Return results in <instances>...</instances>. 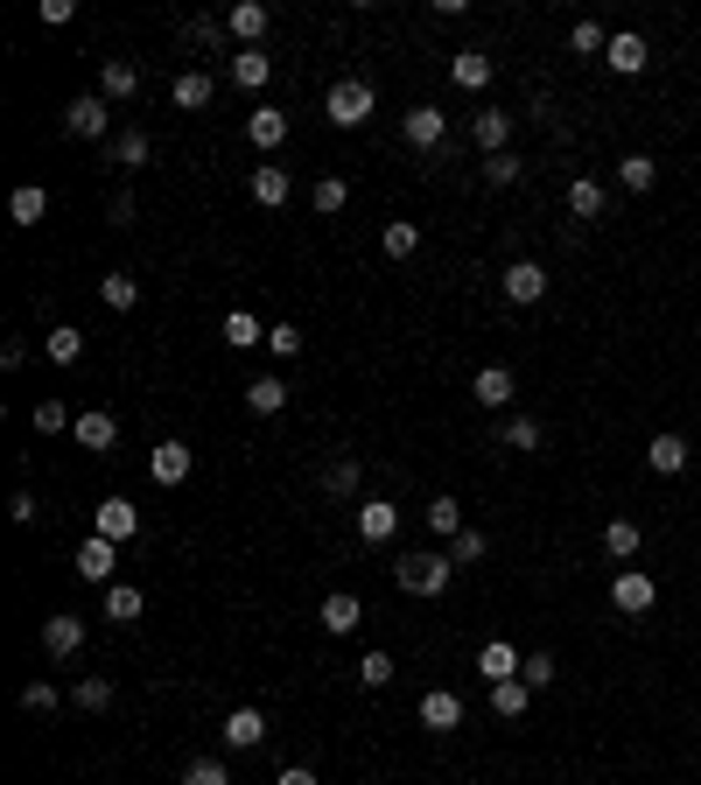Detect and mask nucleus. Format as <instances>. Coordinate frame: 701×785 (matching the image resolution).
Segmentation results:
<instances>
[{
    "label": "nucleus",
    "mask_w": 701,
    "mask_h": 785,
    "mask_svg": "<svg viewBox=\"0 0 701 785\" xmlns=\"http://www.w3.org/2000/svg\"><path fill=\"white\" fill-rule=\"evenodd\" d=\"M393 576H401L407 597H442V589L457 582V562H449L442 547H435V554H401V562H393Z\"/></svg>",
    "instance_id": "obj_1"
},
{
    "label": "nucleus",
    "mask_w": 701,
    "mask_h": 785,
    "mask_svg": "<svg viewBox=\"0 0 701 785\" xmlns=\"http://www.w3.org/2000/svg\"><path fill=\"white\" fill-rule=\"evenodd\" d=\"M379 112V91L365 85V78H337L330 91H324V120L330 127H365Z\"/></svg>",
    "instance_id": "obj_2"
},
{
    "label": "nucleus",
    "mask_w": 701,
    "mask_h": 785,
    "mask_svg": "<svg viewBox=\"0 0 701 785\" xmlns=\"http://www.w3.org/2000/svg\"><path fill=\"white\" fill-rule=\"evenodd\" d=\"M653 603H659V582L646 576V568H624V576L611 582V610H617V618H646Z\"/></svg>",
    "instance_id": "obj_3"
},
{
    "label": "nucleus",
    "mask_w": 701,
    "mask_h": 785,
    "mask_svg": "<svg viewBox=\"0 0 701 785\" xmlns=\"http://www.w3.org/2000/svg\"><path fill=\"white\" fill-rule=\"evenodd\" d=\"M106 127H112V112H106L99 91H78V99L64 106V133H70V141H106Z\"/></svg>",
    "instance_id": "obj_4"
},
{
    "label": "nucleus",
    "mask_w": 701,
    "mask_h": 785,
    "mask_svg": "<svg viewBox=\"0 0 701 785\" xmlns=\"http://www.w3.org/2000/svg\"><path fill=\"white\" fill-rule=\"evenodd\" d=\"M401 141H407V148H421V155H442L449 120H442L435 106H414V112H401Z\"/></svg>",
    "instance_id": "obj_5"
},
{
    "label": "nucleus",
    "mask_w": 701,
    "mask_h": 785,
    "mask_svg": "<svg viewBox=\"0 0 701 785\" xmlns=\"http://www.w3.org/2000/svg\"><path fill=\"white\" fill-rule=\"evenodd\" d=\"M470 400L478 407H491V414H505L519 400V379H513V366H484L478 379H470Z\"/></svg>",
    "instance_id": "obj_6"
},
{
    "label": "nucleus",
    "mask_w": 701,
    "mask_h": 785,
    "mask_svg": "<svg viewBox=\"0 0 701 785\" xmlns=\"http://www.w3.org/2000/svg\"><path fill=\"white\" fill-rule=\"evenodd\" d=\"M78 645H85V618L50 610V618H43V653H50V659H78Z\"/></svg>",
    "instance_id": "obj_7"
},
{
    "label": "nucleus",
    "mask_w": 701,
    "mask_h": 785,
    "mask_svg": "<svg viewBox=\"0 0 701 785\" xmlns=\"http://www.w3.org/2000/svg\"><path fill=\"white\" fill-rule=\"evenodd\" d=\"M505 302H519V309L547 302V266L540 260H513V266H505Z\"/></svg>",
    "instance_id": "obj_8"
},
{
    "label": "nucleus",
    "mask_w": 701,
    "mask_h": 785,
    "mask_svg": "<svg viewBox=\"0 0 701 785\" xmlns=\"http://www.w3.org/2000/svg\"><path fill=\"white\" fill-rule=\"evenodd\" d=\"M470 141L484 148V162L491 155H513V112H499V106H484L478 120H470Z\"/></svg>",
    "instance_id": "obj_9"
},
{
    "label": "nucleus",
    "mask_w": 701,
    "mask_h": 785,
    "mask_svg": "<svg viewBox=\"0 0 701 785\" xmlns=\"http://www.w3.org/2000/svg\"><path fill=\"white\" fill-rule=\"evenodd\" d=\"M393 533H401V505H386V498H365V505H358V541H365V547H386Z\"/></svg>",
    "instance_id": "obj_10"
},
{
    "label": "nucleus",
    "mask_w": 701,
    "mask_h": 785,
    "mask_svg": "<svg viewBox=\"0 0 701 785\" xmlns=\"http://www.w3.org/2000/svg\"><path fill=\"white\" fill-rule=\"evenodd\" d=\"M134 91H141V64L134 56H106L99 64V99L120 106V99H134Z\"/></svg>",
    "instance_id": "obj_11"
},
{
    "label": "nucleus",
    "mask_w": 701,
    "mask_h": 785,
    "mask_svg": "<svg viewBox=\"0 0 701 785\" xmlns=\"http://www.w3.org/2000/svg\"><path fill=\"white\" fill-rule=\"evenodd\" d=\"M421 722H428L435 737L463 730V695H457V687H428V695H421Z\"/></svg>",
    "instance_id": "obj_12"
},
{
    "label": "nucleus",
    "mask_w": 701,
    "mask_h": 785,
    "mask_svg": "<svg viewBox=\"0 0 701 785\" xmlns=\"http://www.w3.org/2000/svg\"><path fill=\"white\" fill-rule=\"evenodd\" d=\"M224 743H232V751H260V743H267V708H232V716H224Z\"/></svg>",
    "instance_id": "obj_13"
},
{
    "label": "nucleus",
    "mask_w": 701,
    "mask_h": 785,
    "mask_svg": "<svg viewBox=\"0 0 701 785\" xmlns=\"http://www.w3.org/2000/svg\"><path fill=\"white\" fill-rule=\"evenodd\" d=\"M519 645L513 639H484V653H478V674H484V687H499V680H519Z\"/></svg>",
    "instance_id": "obj_14"
},
{
    "label": "nucleus",
    "mask_w": 701,
    "mask_h": 785,
    "mask_svg": "<svg viewBox=\"0 0 701 785\" xmlns=\"http://www.w3.org/2000/svg\"><path fill=\"white\" fill-rule=\"evenodd\" d=\"M70 568H78V582H106V589H112V568H120V547L91 533V541L78 547V562H70Z\"/></svg>",
    "instance_id": "obj_15"
},
{
    "label": "nucleus",
    "mask_w": 701,
    "mask_h": 785,
    "mask_svg": "<svg viewBox=\"0 0 701 785\" xmlns=\"http://www.w3.org/2000/svg\"><path fill=\"white\" fill-rule=\"evenodd\" d=\"M91 533L120 547V541H134V533H141V512L127 505V498H99V526H91Z\"/></svg>",
    "instance_id": "obj_16"
},
{
    "label": "nucleus",
    "mask_w": 701,
    "mask_h": 785,
    "mask_svg": "<svg viewBox=\"0 0 701 785\" xmlns=\"http://www.w3.org/2000/svg\"><path fill=\"white\" fill-rule=\"evenodd\" d=\"M189 464H197V456H189V443H155V456H147V477H155L162 491H176L183 477H189Z\"/></svg>",
    "instance_id": "obj_17"
},
{
    "label": "nucleus",
    "mask_w": 701,
    "mask_h": 785,
    "mask_svg": "<svg viewBox=\"0 0 701 785\" xmlns=\"http://www.w3.org/2000/svg\"><path fill=\"white\" fill-rule=\"evenodd\" d=\"M245 141H253L260 155H274V148L288 141V112H274V106H253V112H245Z\"/></svg>",
    "instance_id": "obj_18"
},
{
    "label": "nucleus",
    "mask_w": 701,
    "mask_h": 785,
    "mask_svg": "<svg viewBox=\"0 0 701 785\" xmlns=\"http://www.w3.org/2000/svg\"><path fill=\"white\" fill-rule=\"evenodd\" d=\"M603 64H611V70H617V78H638V70H646V64H653V50H646V35H632V29H624V35H611V50H603Z\"/></svg>",
    "instance_id": "obj_19"
},
{
    "label": "nucleus",
    "mask_w": 701,
    "mask_h": 785,
    "mask_svg": "<svg viewBox=\"0 0 701 785\" xmlns=\"http://www.w3.org/2000/svg\"><path fill=\"white\" fill-rule=\"evenodd\" d=\"M70 435H78V449H99V456H112V443H120V421H112L106 407H85Z\"/></svg>",
    "instance_id": "obj_20"
},
{
    "label": "nucleus",
    "mask_w": 701,
    "mask_h": 785,
    "mask_svg": "<svg viewBox=\"0 0 701 785\" xmlns=\"http://www.w3.org/2000/svg\"><path fill=\"white\" fill-rule=\"evenodd\" d=\"M358 624H365V603H358L351 589H330V597H324V631H330V639H351Z\"/></svg>",
    "instance_id": "obj_21"
},
{
    "label": "nucleus",
    "mask_w": 701,
    "mask_h": 785,
    "mask_svg": "<svg viewBox=\"0 0 701 785\" xmlns=\"http://www.w3.org/2000/svg\"><path fill=\"white\" fill-rule=\"evenodd\" d=\"M245 189H253V204H260V210H281V204L295 197L288 168H274V162H267V168H253V176H245Z\"/></svg>",
    "instance_id": "obj_22"
},
{
    "label": "nucleus",
    "mask_w": 701,
    "mask_h": 785,
    "mask_svg": "<svg viewBox=\"0 0 701 785\" xmlns=\"http://www.w3.org/2000/svg\"><path fill=\"white\" fill-rule=\"evenodd\" d=\"M224 29H232L245 50H267V8H260V0H239V8L224 14Z\"/></svg>",
    "instance_id": "obj_23"
},
{
    "label": "nucleus",
    "mask_w": 701,
    "mask_h": 785,
    "mask_svg": "<svg viewBox=\"0 0 701 785\" xmlns=\"http://www.w3.org/2000/svg\"><path fill=\"white\" fill-rule=\"evenodd\" d=\"M688 435H653V443H646V464H653V477H680V470H688Z\"/></svg>",
    "instance_id": "obj_24"
},
{
    "label": "nucleus",
    "mask_w": 701,
    "mask_h": 785,
    "mask_svg": "<svg viewBox=\"0 0 701 785\" xmlns=\"http://www.w3.org/2000/svg\"><path fill=\"white\" fill-rule=\"evenodd\" d=\"M168 99H176L183 112H204V106H211V99H218V85H211V70H183V78H176V85H168Z\"/></svg>",
    "instance_id": "obj_25"
},
{
    "label": "nucleus",
    "mask_w": 701,
    "mask_h": 785,
    "mask_svg": "<svg viewBox=\"0 0 701 785\" xmlns=\"http://www.w3.org/2000/svg\"><path fill=\"white\" fill-rule=\"evenodd\" d=\"M267 78H274V56L267 50H239L232 56V85L239 91H267Z\"/></svg>",
    "instance_id": "obj_26"
},
{
    "label": "nucleus",
    "mask_w": 701,
    "mask_h": 785,
    "mask_svg": "<svg viewBox=\"0 0 701 785\" xmlns=\"http://www.w3.org/2000/svg\"><path fill=\"white\" fill-rule=\"evenodd\" d=\"M8 218H14V225H43V218H50V189H43V183H22V189L8 197Z\"/></svg>",
    "instance_id": "obj_27"
},
{
    "label": "nucleus",
    "mask_w": 701,
    "mask_h": 785,
    "mask_svg": "<svg viewBox=\"0 0 701 785\" xmlns=\"http://www.w3.org/2000/svg\"><path fill=\"white\" fill-rule=\"evenodd\" d=\"M141 610H147V597L134 582H112L106 589V624H141Z\"/></svg>",
    "instance_id": "obj_28"
},
{
    "label": "nucleus",
    "mask_w": 701,
    "mask_h": 785,
    "mask_svg": "<svg viewBox=\"0 0 701 785\" xmlns=\"http://www.w3.org/2000/svg\"><path fill=\"white\" fill-rule=\"evenodd\" d=\"M449 78L463 91H484L491 85V50H457V64H449Z\"/></svg>",
    "instance_id": "obj_29"
},
{
    "label": "nucleus",
    "mask_w": 701,
    "mask_h": 785,
    "mask_svg": "<svg viewBox=\"0 0 701 785\" xmlns=\"http://www.w3.org/2000/svg\"><path fill=\"white\" fill-rule=\"evenodd\" d=\"M112 162H120V168H147V162H155V141H147L141 127L112 133Z\"/></svg>",
    "instance_id": "obj_30"
},
{
    "label": "nucleus",
    "mask_w": 701,
    "mask_h": 785,
    "mask_svg": "<svg viewBox=\"0 0 701 785\" xmlns=\"http://www.w3.org/2000/svg\"><path fill=\"white\" fill-rule=\"evenodd\" d=\"M379 253H386V260H414V253H421V225L393 218L386 232H379Z\"/></svg>",
    "instance_id": "obj_31"
},
{
    "label": "nucleus",
    "mask_w": 701,
    "mask_h": 785,
    "mask_svg": "<svg viewBox=\"0 0 701 785\" xmlns=\"http://www.w3.org/2000/svg\"><path fill=\"white\" fill-rule=\"evenodd\" d=\"M43 358H50V366H78V358H85V330H70V323H56V330L43 337Z\"/></svg>",
    "instance_id": "obj_32"
},
{
    "label": "nucleus",
    "mask_w": 701,
    "mask_h": 785,
    "mask_svg": "<svg viewBox=\"0 0 701 785\" xmlns=\"http://www.w3.org/2000/svg\"><path fill=\"white\" fill-rule=\"evenodd\" d=\"M224 344H232V351H253V344H267V323H260L253 309H232L224 316Z\"/></svg>",
    "instance_id": "obj_33"
},
{
    "label": "nucleus",
    "mask_w": 701,
    "mask_h": 785,
    "mask_svg": "<svg viewBox=\"0 0 701 785\" xmlns=\"http://www.w3.org/2000/svg\"><path fill=\"white\" fill-rule=\"evenodd\" d=\"M638 547H646V533H638L632 520H603V554H611V562H632Z\"/></svg>",
    "instance_id": "obj_34"
},
{
    "label": "nucleus",
    "mask_w": 701,
    "mask_h": 785,
    "mask_svg": "<svg viewBox=\"0 0 701 785\" xmlns=\"http://www.w3.org/2000/svg\"><path fill=\"white\" fill-rule=\"evenodd\" d=\"M526 701H534V687H526V680H499V687H491V716H505V722H519Z\"/></svg>",
    "instance_id": "obj_35"
},
{
    "label": "nucleus",
    "mask_w": 701,
    "mask_h": 785,
    "mask_svg": "<svg viewBox=\"0 0 701 785\" xmlns=\"http://www.w3.org/2000/svg\"><path fill=\"white\" fill-rule=\"evenodd\" d=\"M245 407H253V414H281V407H288V386H281L274 372H260L253 386H245Z\"/></svg>",
    "instance_id": "obj_36"
},
{
    "label": "nucleus",
    "mask_w": 701,
    "mask_h": 785,
    "mask_svg": "<svg viewBox=\"0 0 701 785\" xmlns=\"http://www.w3.org/2000/svg\"><path fill=\"white\" fill-rule=\"evenodd\" d=\"M309 204H316V218H337V210L351 204V183H344V176H316V189H309Z\"/></svg>",
    "instance_id": "obj_37"
},
{
    "label": "nucleus",
    "mask_w": 701,
    "mask_h": 785,
    "mask_svg": "<svg viewBox=\"0 0 701 785\" xmlns=\"http://www.w3.org/2000/svg\"><path fill=\"white\" fill-rule=\"evenodd\" d=\"M568 210H576L582 225L603 218V183H596V176H576V183H568Z\"/></svg>",
    "instance_id": "obj_38"
},
{
    "label": "nucleus",
    "mask_w": 701,
    "mask_h": 785,
    "mask_svg": "<svg viewBox=\"0 0 701 785\" xmlns=\"http://www.w3.org/2000/svg\"><path fill=\"white\" fill-rule=\"evenodd\" d=\"M617 183H624V189H638V197H646V189L659 183V162H653V155H638V148H632V155L617 162Z\"/></svg>",
    "instance_id": "obj_39"
},
{
    "label": "nucleus",
    "mask_w": 701,
    "mask_h": 785,
    "mask_svg": "<svg viewBox=\"0 0 701 785\" xmlns=\"http://www.w3.org/2000/svg\"><path fill=\"white\" fill-rule=\"evenodd\" d=\"M421 520H428V533H435V541H457V533H463V505H457V498H435V505L421 512Z\"/></svg>",
    "instance_id": "obj_40"
},
{
    "label": "nucleus",
    "mask_w": 701,
    "mask_h": 785,
    "mask_svg": "<svg viewBox=\"0 0 701 785\" xmlns=\"http://www.w3.org/2000/svg\"><path fill=\"white\" fill-rule=\"evenodd\" d=\"M70 708H85V716H106V708H112V680L85 674L78 687H70Z\"/></svg>",
    "instance_id": "obj_41"
},
{
    "label": "nucleus",
    "mask_w": 701,
    "mask_h": 785,
    "mask_svg": "<svg viewBox=\"0 0 701 785\" xmlns=\"http://www.w3.org/2000/svg\"><path fill=\"white\" fill-rule=\"evenodd\" d=\"M29 428L35 435H64V428H78V414L64 407V400H35V414H29Z\"/></svg>",
    "instance_id": "obj_42"
},
{
    "label": "nucleus",
    "mask_w": 701,
    "mask_h": 785,
    "mask_svg": "<svg viewBox=\"0 0 701 785\" xmlns=\"http://www.w3.org/2000/svg\"><path fill=\"white\" fill-rule=\"evenodd\" d=\"M99 295H106V309H120V316H127V309L141 302V281H134V274H106V281H99Z\"/></svg>",
    "instance_id": "obj_43"
},
{
    "label": "nucleus",
    "mask_w": 701,
    "mask_h": 785,
    "mask_svg": "<svg viewBox=\"0 0 701 785\" xmlns=\"http://www.w3.org/2000/svg\"><path fill=\"white\" fill-rule=\"evenodd\" d=\"M540 435H547V428H540V421H534V414H513V421H505V435H499V443H505V449H519V456H526V449H540Z\"/></svg>",
    "instance_id": "obj_44"
},
{
    "label": "nucleus",
    "mask_w": 701,
    "mask_h": 785,
    "mask_svg": "<svg viewBox=\"0 0 701 785\" xmlns=\"http://www.w3.org/2000/svg\"><path fill=\"white\" fill-rule=\"evenodd\" d=\"M224 35H232V29H224L218 14H197V22H183V43H197V50H218Z\"/></svg>",
    "instance_id": "obj_45"
},
{
    "label": "nucleus",
    "mask_w": 701,
    "mask_h": 785,
    "mask_svg": "<svg viewBox=\"0 0 701 785\" xmlns=\"http://www.w3.org/2000/svg\"><path fill=\"white\" fill-rule=\"evenodd\" d=\"M484 554H491V533H478V526H463L457 541H449V562H457V568L463 562H484Z\"/></svg>",
    "instance_id": "obj_46"
},
{
    "label": "nucleus",
    "mask_w": 701,
    "mask_h": 785,
    "mask_svg": "<svg viewBox=\"0 0 701 785\" xmlns=\"http://www.w3.org/2000/svg\"><path fill=\"white\" fill-rule=\"evenodd\" d=\"M176 785H232V772H224V764L218 757H189L183 764V778Z\"/></svg>",
    "instance_id": "obj_47"
},
{
    "label": "nucleus",
    "mask_w": 701,
    "mask_h": 785,
    "mask_svg": "<svg viewBox=\"0 0 701 785\" xmlns=\"http://www.w3.org/2000/svg\"><path fill=\"white\" fill-rule=\"evenodd\" d=\"M568 50H576V56H603V50H611V35H603L596 22H576V29H568Z\"/></svg>",
    "instance_id": "obj_48"
},
{
    "label": "nucleus",
    "mask_w": 701,
    "mask_h": 785,
    "mask_svg": "<svg viewBox=\"0 0 701 785\" xmlns=\"http://www.w3.org/2000/svg\"><path fill=\"white\" fill-rule=\"evenodd\" d=\"M519 176H526V162H519V155H491V162H484V183H491V189H513Z\"/></svg>",
    "instance_id": "obj_49"
},
{
    "label": "nucleus",
    "mask_w": 701,
    "mask_h": 785,
    "mask_svg": "<svg viewBox=\"0 0 701 785\" xmlns=\"http://www.w3.org/2000/svg\"><path fill=\"white\" fill-rule=\"evenodd\" d=\"M267 351L274 358H302V330L295 323H267Z\"/></svg>",
    "instance_id": "obj_50"
},
{
    "label": "nucleus",
    "mask_w": 701,
    "mask_h": 785,
    "mask_svg": "<svg viewBox=\"0 0 701 785\" xmlns=\"http://www.w3.org/2000/svg\"><path fill=\"white\" fill-rule=\"evenodd\" d=\"M358 680H365L372 695H379V687L393 680V653H365V659H358Z\"/></svg>",
    "instance_id": "obj_51"
},
{
    "label": "nucleus",
    "mask_w": 701,
    "mask_h": 785,
    "mask_svg": "<svg viewBox=\"0 0 701 785\" xmlns=\"http://www.w3.org/2000/svg\"><path fill=\"white\" fill-rule=\"evenodd\" d=\"M324 491H330V498H351V491H358V464H351V456L324 470Z\"/></svg>",
    "instance_id": "obj_52"
},
{
    "label": "nucleus",
    "mask_w": 701,
    "mask_h": 785,
    "mask_svg": "<svg viewBox=\"0 0 701 785\" xmlns=\"http://www.w3.org/2000/svg\"><path fill=\"white\" fill-rule=\"evenodd\" d=\"M519 680L526 687H547V680H555V653H526L519 659Z\"/></svg>",
    "instance_id": "obj_53"
},
{
    "label": "nucleus",
    "mask_w": 701,
    "mask_h": 785,
    "mask_svg": "<svg viewBox=\"0 0 701 785\" xmlns=\"http://www.w3.org/2000/svg\"><path fill=\"white\" fill-rule=\"evenodd\" d=\"M22 708H29V716H50V708H56V687H50V680H29V687H22Z\"/></svg>",
    "instance_id": "obj_54"
},
{
    "label": "nucleus",
    "mask_w": 701,
    "mask_h": 785,
    "mask_svg": "<svg viewBox=\"0 0 701 785\" xmlns=\"http://www.w3.org/2000/svg\"><path fill=\"white\" fill-rule=\"evenodd\" d=\"M35 512H43V505H35V491H14V498H8V520H14V526H35Z\"/></svg>",
    "instance_id": "obj_55"
},
{
    "label": "nucleus",
    "mask_w": 701,
    "mask_h": 785,
    "mask_svg": "<svg viewBox=\"0 0 701 785\" xmlns=\"http://www.w3.org/2000/svg\"><path fill=\"white\" fill-rule=\"evenodd\" d=\"M70 14H78V0H43V22H50V29H64Z\"/></svg>",
    "instance_id": "obj_56"
},
{
    "label": "nucleus",
    "mask_w": 701,
    "mask_h": 785,
    "mask_svg": "<svg viewBox=\"0 0 701 785\" xmlns=\"http://www.w3.org/2000/svg\"><path fill=\"white\" fill-rule=\"evenodd\" d=\"M0 366H8V372H14V366H29V344H22V337H8V344H0Z\"/></svg>",
    "instance_id": "obj_57"
},
{
    "label": "nucleus",
    "mask_w": 701,
    "mask_h": 785,
    "mask_svg": "<svg viewBox=\"0 0 701 785\" xmlns=\"http://www.w3.org/2000/svg\"><path fill=\"white\" fill-rule=\"evenodd\" d=\"M274 785H324V778H316V772H309V764H288V772H281Z\"/></svg>",
    "instance_id": "obj_58"
}]
</instances>
